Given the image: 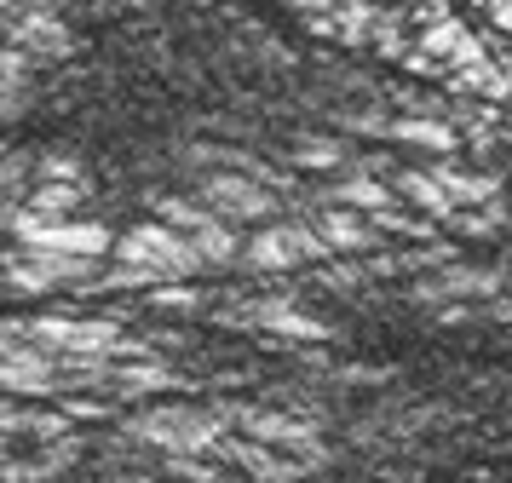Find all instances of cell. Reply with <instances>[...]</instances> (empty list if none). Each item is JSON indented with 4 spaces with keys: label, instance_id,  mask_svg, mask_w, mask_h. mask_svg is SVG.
Segmentation results:
<instances>
[{
    "label": "cell",
    "instance_id": "6da1fadb",
    "mask_svg": "<svg viewBox=\"0 0 512 483\" xmlns=\"http://www.w3.org/2000/svg\"><path fill=\"white\" fill-rule=\"evenodd\" d=\"M110 259H116V265L98 271L93 288H162V282H190L196 271H208L202 253H196V242H190L185 230L162 225V219L133 225L127 236H116Z\"/></svg>",
    "mask_w": 512,
    "mask_h": 483
},
{
    "label": "cell",
    "instance_id": "7a4b0ae2",
    "mask_svg": "<svg viewBox=\"0 0 512 483\" xmlns=\"http://www.w3.org/2000/svg\"><path fill=\"white\" fill-rule=\"evenodd\" d=\"M231 414L225 409H144L127 420V437H139L162 455H219Z\"/></svg>",
    "mask_w": 512,
    "mask_h": 483
},
{
    "label": "cell",
    "instance_id": "3957f363",
    "mask_svg": "<svg viewBox=\"0 0 512 483\" xmlns=\"http://www.w3.org/2000/svg\"><path fill=\"white\" fill-rule=\"evenodd\" d=\"M311 259H334L328 242L317 236V225H311V219H282V225L254 230V236L242 242V259H236V265H248V271H300Z\"/></svg>",
    "mask_w": 512,
    "mask_h": 483
},
{
    "label": "cell",
    "instance_id": "277c9868",
    "mask_svg": "<svg viewBox=\"0 0 512 483\" xmlns=\"http://www.w3.org/2000/svg\"><path fill=\"white\" fill-rule=\"evenodd\" d=\"M0 35H6V46L29 52L35 64H52V58H70L75 52V29L64 23V12H58L52 0H24V6H12V12L0 18Z\"/></svg>",
    "mask_w": 512,
    "mask_h": 483
},
{
    "label": "cell",
    "instance_id": "5b68a950",
    "mask_svg": "<svg viewBox=\"0 0 512 483\" xmlns=\"http://www.w3.org/2000/svg\"><path fill=\"white\" fill-rule=\"evenodd\" d=\"M24 340L47 345L58 357H116L121 345V322L116 317H35L18 322Z\"/></svg>",
    "mask_w": 512,
    "mask_h": 483
},
{
    "label": "cell",
    "instance_id": "8992f818",
    "mask_svg": "<svg viewBox=\"0 0 512 483\" xmlns=\"http://www.w3.org/2000/svg\"><path fill=\"white\" fill-rule=\"evenodd\" d=\"M202 202L231 225H271L282 213L277 190L259 184L254 173H202Z\"/></svg>",
    "mask_w": 512,
    "mask_h": 483
},
{
    "label": "cell",
    "instance_id": "52a82bcc",
    "mask_svg": "<svg viewBox=\"0 0 512 483\" xmlns=\"http://www.w3.org/2000/svg\"><path fill=\"white\" fill-rule=\"evenodd\" d=\"M0 391L6 397H58L64 391V357L35 340H18L0 357Z\"/></svg>",
    "mask_w": 512,
    "mask_h": 483
},
{
    "label": "cell",
    "instance_id": "ba28073f",
    "mask_svg": "<svg viewBox=\"0 0 512 483\" xmlns=\"http://www.w3.org/2000/svg\"><path fill=\"white\" fill-rule=\"evenodd\" d=\"M242 426L248 437H259V443H271V449H288V455H305L311 466H323L328 449L323 437H317V426L311 420H294V414H277V409H225Z\"/></svg>",
    "mask_w": 512,
    "mask_h": 483
},
{
    "label": "cell",
    "instance_id": "9c48e42d",
    "mask_svg": "<svg viewBox=\"0 0 512 483\" xmlns=\"http://www.w3.org/2000/svg\"><path fill=\"white\" fill-rule=\"evenodd\" d=\"M219 460H236V466L254 472L259 483H294V478L311 472V460L305 455L271 449V443H259V437H225V443H219Z\"/></svg>",
    "mask_w": 512,
    "mask_h": 483
},
{
    "label": "cell",
    "instance_id": "30bf717a",
    "mask_svg": "<svg viewBox=\"0 0 512 483\" xmlns=\"http://www.w3.org/2000/svg\"><path fill=\"white\" fill-rule=\"evenodd\" d=\"M311 225L317 236L328 242V253H363L374 248V219L369 213H357V207H323V213H311Z\"/></svg>",
    "mask_w": 512,
    "mask_h": 483
},
{
    "label": "cell",
    "instance_id": "8fae6325",
    "mask_svg": "<svg viewBox=\"0 0 512 483\" xmlns=\"http://www.w3.org/2000/svg\"><path fill=\"white\" fill-rule=\"evenodd\" d=\"M392 190L403 202H415L426 219H438V225H449V219L461 213V207L449 202V190L432 179V167H426V173H420V167H392Z\"/></svg>",
    "mask_w": 512,
    "mask_h": 483
},
{
    "label": "cell",
    "instance_id": "7c38bea8",
    "mask_svg": "<svg viewBox=\"0 0 512 483\" xmlns=\"http://www.w3.org/2000/svg\"><path fill=\"white\" fill-rule=\"evenodd\" d=\"M432 179L449 190V202H455V207H472V202L484 207V202H495V190H501V184H495V173H472V167H461L455 156L432 161Z\"/></svg>",
    "mask_w": 512,
    "mask_h": 483
},
{
    "label": "cell",
    "instance_id": "4fadbf2b",
    "mask_svg": "<svg viewBox=\"0 0 512 483\" xmlns=\"http://www.w3.org/2000/svg\"><path fill=\"white\" fill-rule=\"evenodd\" d=\"M328 196L340 207H357V213H380V207L397 202L392 179H380V173H363V167H351V173H340V179L328 184Z\"/></svg>",
    "mask_w": 512,
    "mask_h": 483
},
{
    "label": "cell",
    "instance_id": "5bb4252c",
    "mask_svg": "<svg viewBox=\"0 0 512 483\" xmlns=\"http://www.w3.org/2000/svg\"><path fill=\"white\" fill-rule=\"evenodd\" d=\"M29 92H35V58L18 46H0V121L24 115Z\"/></svg>",
    "mask_w": 512,
    "mask_h": 483
},
{
    "label": "cell",
    "instance_id": "9a60e30c",
    "mask_svg": "<svg viewBox=\"0 0 512 483\" xmlns=\"http://www.w3.org/2000/svg\"><path fill=\"white\" fill-rule=\"evenodd\" d=\"M386 138H397V144H420V150H438V156H455V144H461L455 127L438 121V115H392Z\"/></svg>",
    "mask_w": 512,
    "mask_h": 483
},
{
    "label": "cell",
    "instance_id": "2e32d148",
    "mask_svg": "<svg viewBox=\"0 0 512 483\" xmlns=\"http://www.w3.org/2000/svg\"><path fill=\"white\" fill-rule=\"evenodd\" d=\"M501 288V276L495 271H472V265H449V271L438 276V282H420L415 299H426V305H438V299H461V294H495Z\"/></svg>",
    "mask_w": 512,
    "mask_h": 483
},
{
    "label": "cell",
    "instance_id": "e0dca14e",
    "mask_svg": "<svg viewBox=\"0 0 512 483\" xmlns=\"http://www.w3.org/2000/svg\"><path fill=\"white\" fill-rule=\"evenodd\" d=\"M190 242H196V253H202V265H208V271H225V265H236V259H242V236H236L231 219H219V213H213L208 225L190 236Z\"/></svg>",
    "mask_w": 512,
    "mask_h": 483
},
{
    "label": "cell",
    "instance_id": "ac0fdd59",
    "mask_svg": "<svg viewBox=\"0 0 512 483\" xmlns=\"http://www.w3.org/2000/svg\"><path fill=\"white\" fill-rule=\"evenodd\" d=\"M351 144H340V138H300L294 144V167H305V173H351Z\"/></svg>",
    "mask_w": 512,
    "mask_h": 483
},
{
    "label": "cell",
    "instance_id": "d6986e66",
    "mask_svg": "<svg viewBox=\"0 0 512 483\" xmlns=\"http://www.w3.org/2000/svg\"><path fill=\"white\" fill-rule=\"evenodd\" d=\"M24 202L35 207L41 219H70L75 207L87 202V184H35Z\"/></svg>",
    "mask_w": 512,
    "mask_h": 483
},
{
    "label": "cell",
    "instance_id": "ffe728a7",
    "mask_svg": "<svg viewBox=\"0 0 512 483\" xmlns=\"http://www.w3.org/2000/svg\"><path fill=\"white\" fill-rule=\"evenodd\" d=\"M156 213H162V225L185 230V236H196V230L213 219V207L202 202V196H196V202H190V196H162V202H156Z\"/></svg>",
    "mask_w": 512,
    "mask_h": 483
},
{
    "label": "cell",
    "instance_id": "44dd1931",
    "mask_svg": "<svg viewBox=\"0 0 512 483\" xmlns=\"http://www.w3.org/2000/svg\"><path fill=\"white\" fill-rule=\"evenodd\" d=\"M35 184H87V167L64 150H52V156L35 161Z\"/></svg>",
    "mask_w": 512,
    "mask_h": 483
},
{
    "label": "cell",
    "instance_id": "7402d4cb",
    "mask_svg": "<svg viewBox=\"0 0 512 483\" xmlns=\"http://www.w3.org/2000/svg\"><path fill=\"white\" fill-rule=\"evenodd\" d=\"M150 305H156V311H179V317H190V311H202L208 299L196 294L190 282H162V288H150Z\"/></svg>",
    "mask_w": 512,
    "mask_h": 483
},
{
    "label": "cell",
    "instance_id": "603a6c76",
    "mask_svg": "<svg viewBox=\"0 0 512 483\" xmlns=\"http://www.w3.org/2000/svg\"><path fill=\"white\" fill-rule=\"evenodd\" d=\"M374 219V230H392V236H415V242H426V236H432V225H426V219H415V213H403V207H380V213H369Z\"/></svg>",
    "mask_w": 512,
    "mask_h": 483
},
{
    "label": "cell",
    "instance_id": "cb8c5ba5",
    "mask_svg": "<svg viewBox=\"0 0 512 483\" xmlns=\"http://www.w3.org/2000/svg\"><path fill=\"white\" fill-rule=\"evenodd\" d=\"M484 12H489V23L512 41V0H484Z\"/></svg>",
    "mask_w": 512,
    "mask_h": 483
},
{
    "label": "cell",
    "instance_id": "d4e9b609",
    "mask_svg": "<svg viewBox=\"0 0 512 483\" xmlns=\"http://www.w3.org/2000/svg\"><path fill=\"white\" fill-rule=\"evenodd\" d=\"M0 432H24V403L0 397Z\"/></svg>",
    "mask_w": 512,
    "mask_h": 483
},
{
    "label": "cell",
    "instance_id": "484cf974",
    "mask_svg": "<svg viewBox=\"0 0 512 483\" xmlns=\"http://www.w3.org/2000/svg\"><path fill=\"white\" fill-rule=\"evenodd\" d=\"M12 6H24V0H0V18H6V12H12Z\"/></svg>",
    "mask_w": 512,
    "mask_h": 483
},
{
    "label": "cell",
    "instance_id": "4316f807",
    "mask_svg": "<svg viewBox=\"0 0 512 483\" xmlns=\"http://www.w3.org/2000/svg\"><path fill=\"white\" fill-rule=\"evenodd\" d=\"M104 483H150V478H104Z\"/></svg>",
    "mask_w": 512,
    "mask_h": 483
},
{
    "label": "cell",
    "instance_id": "83f0119b",
    "mask_svg": "<svg viewBox=\"0 0 512 483\" xmlns=\"http://www.w3.org/2000/svg\"><path fill=\"white\" fill-rule=\"evenodd\" d=\"M6 207H12V202H6V190H0V219H6Z\"/></svg>",
    "mask_w": 512,
    "mask_h": 483
},
{
    "label": "cell",
    "instance_id": "f1b7e54d",
    "mask_svg": "<svg viewBox=\"0 0 512 483\" xmlns=\"http://www.w3.org/2000/svg\"><path fill=\"white\" fill-rule=\"evenodd\" d=\"M0 449H6V432H0Z\"/></svg>",
    "mask_w": 512,
    "mask_h": 483
}]
</instances>
